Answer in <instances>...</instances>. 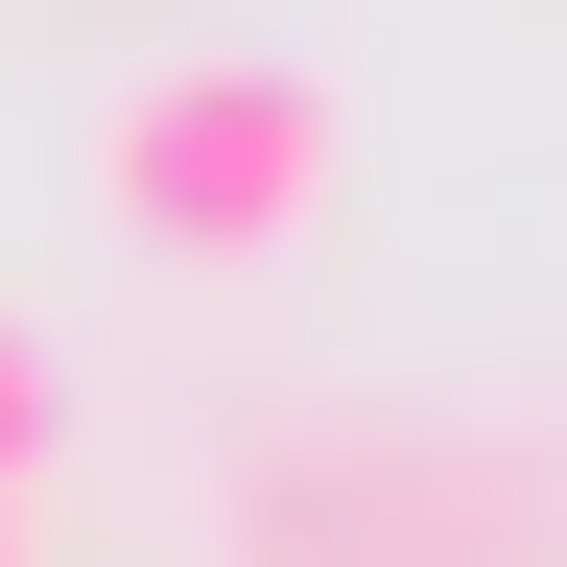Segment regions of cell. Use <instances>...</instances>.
Listing matches in <instances>:
<instances>
[{
	"label": "cell",
	"mask_w": 567,
	"mask_h": 567,
	"mask_svg": "<svg viewBox=\"0 0 567 567\" xmlns=\"http://www.w3.org/2000/svg\"><path fill=\"white\" fill-rule=\"evenodd\" d=\"M0 567H24V496H0Z\"/></svg>",
	"instance_id": "cell-3"
},
{
	"label": "cell",
	"mask_w": 567,
	"mask_h": 567,
	"mask_svg": "<svg viewBox=\"0 0 567 567\" xmlns=\"http://www.w3.org/2000/svg\"><path fill=\"white\" fill-rule=\"evenodd\" d=\"M95 189H118V237H166V260H284L331 213V95L260 71V48L142 71V95L95 118Z\"/></svg>",
	"instance_id": "cell-1"
},
{
	"label": "cell",
	"mask_w": 567,
	"mask_h": 567,
	"mask_svg": "<svg viewBox=\"0 0 567 567\" xmlns=\"http://www.w3.org/2000/svg\"><path fill=\"white\" fill-rule=\"evenodd\" d=\"M24 473H48V331L0 308V496H24Z\"/></svg>",
	"instance_id": "cell-2"
}]
</instances>
